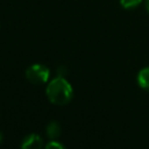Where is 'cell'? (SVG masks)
<instances>
[{
  "mask_svg": "<svg viewBox=\"0 0 149 149\" xmlns=\"http://www.w3.org/2000/svg\"><path fill=\"white\" fill-rule=\"evenodd\" d=\"M45 93L51 104L63 106L71 101L73 97V88L65 77L56 76L48 81Z\"/></svg>",
  "mask_w": 149,
  "mask_h": 149,
  "instance_id": "obj_1",
  "label": "cell"
},
{
  "mask_svg": "<svg viewBox=\"0 0 149 149\" xmlns=\"http://www.w3.org/2000/svg\"><path fill=\"white\" fill-rule=\"evenodd\" d=\"M26 78L35 85L47 84L50 79V70L43 64L35 63L26 70Z\"/></svg>",
  "mask_w": 149,
  "mask_h": 149,
  "instance_id": "obj_2",
  "label": "cell"
},
{
  "mask_svg": "<svg viewBox=\"0 0 149 149\" xmlns=\"http://www.w3.org/2000/svg\"><path fill=\"white\" fill-rule=\"evenodd\" d=\"M21 149H43V140L38 134H28L21 142Z\"/></svg>",
  "mask_w": 149,
  "mask_h": 149,
  "instance_id": "obj_3",
  "label": "cell"
},
{
  "mask_svg": "<svg viewBox=\"0 0 149 149\" xmlns=\"http://www.w3.org/2000/svg\"><path fill=\"white\" fill-rule=\"evenodd\" d=\"M45 133L49 140H57L62 134V127L57 121H50L45 127Z\"/></svg>",
  "mask_w": 149,
  "mask_h": 149,
  "instance_id": "obj_4",
  "label": "cell"
},
{
  "mask_svg": "<svg viewBox=\"0 0 149 149\" xmlns=\"http://www.w3.org/2000/svg\"><path fill=\"white\" fill-rule=\"evenodd\" d=\"M137 84L144 91H149V66L141 69L137 73Z\"/></svg>",
  "mask_w": 149,
  "mask_h": 149,
  "instance_id": "obj_5",
  "label": "cell"
},
{
  "mask_svg": "<svg viewBox=\"0 0 149 149\" xmlns=\"http://www.w3.org/2000/svg\"><path fill=\"white\" fill-rule=\"evenodd\" d=\"M142 0H120V5L125 9H133L140 6Z\"/></svg>",
  "mask_w": 149,
  "mask_h": 149,
  "instance_id": "obj_6",
  "label": "cell"
},
{
  "mask_svg": "<svg viewBox=\"0 0 149 149\" xmlns=\"http://www.w3.org/2000/svg\"><path fill=\"white\" fill-rule=\"evenodd\" d=\"M43 149H66V148H65V146L63 143L58 142L57 140H50L45 144V147Z\"/></svg>",
  "mask_w": 149,
  "mask_h": 149,
  "instance_id": "obj_7",
  "label": "cell"
},
{
  "mask_svg": "<svg viewBox=\"0 0 149 149\" xmlns=\"http://www.w3.org/2000/svg\"><path fill=\"white\" fill-rule=\"evenodd\" d=\"M66 72H68V69H66L64 65H61V66H58L57 70H56V76L65 77V76H66Z\"/></svg>",
  "mask_w": 149,
  "mask_h": 149,
  "instance_id": "obj_8",
  "label": "cell"
},
{
  "mask_svg": "<svg viewBox=\"0 0 149 149\" xmlns=\"http://www.w3.org/2000/svg\"><path fill=\"white\" fill-rule=\"evenodd\" d=\"M146 8H147V10L149 12V0H146Z\"/></svg>",
  "mask_w": 149,
  "mask_h": 149,
  "instance_id": "obj_9",
  "label": "cell"
},
{
  "mask_svg": "<svg viewBox=\"0 0 149 149\" xmlns=\"http://www.w3.org/2000/svg\"><path fill=\"white\" fill-rule=\"evenodd\" d=\"M2 140H3V134L0 132V144H1V142H2Z\"/></svg>",
  "mask_w": 149,
  "mask_h": 149,
  "instance_id": "obj_10",
  "label": "cell"
}]
</instances>
